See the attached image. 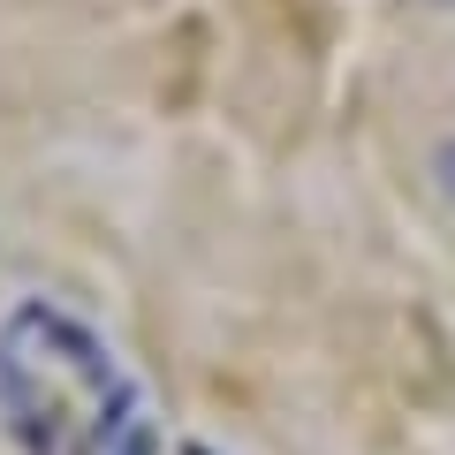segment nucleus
I'll return each mask as SVG.
<instances>
[{
	"label": "nucleus",
	"instance_id": "2",
	"mask_svg": "<svg viewBox=\"0 0 455 455\" xmlns=\"http://www.w3.org/2000/svg\"><path fill=\"white\" fill-rule=\"evenodd\" d=\"M107 455H160V433H152V425L137 418L130 433H114V448H107Z\"/></svg>",
	"mask_w": 455,
	"mask_h": 455
},
{
	"label": "nucleus",
	"instance_id": "1",
	"mask_svg": "<svg viewBox=\"0 0 455 455\" xmlns=\"http://www.w3.org/2000/svg\"><path fill=\"white\" fill-rule=\"evenodd\" d=\"M425 182H433V197H440V205L455 212V130L440 137L433 152H425Z\"/></svg>",
	"mask_w": 455,
	"mask_h": 455
},
{
	"label": "nucleus",
	"instance_id": "3",
	"mask_svg": "<svg viewBox=\"0 0 455 455\" xmlns=\"http://www.w3.org/2000/svg\"><path fill=\"white\" fill-rule=\"evenodd\" d=\"M182 455H212V448H197V440H182Z\"/></svg>",
	"mask_w": 455,
	"mask_h": 455
}]
</instances>
